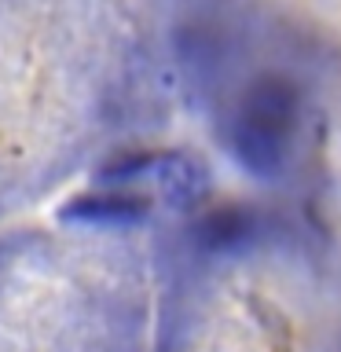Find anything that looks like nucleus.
Segmentation results:
<instances>
[{"label": "nucleus", "instance_id": "2", "mask_svg": "<svg viewBox=\"0 0 341 352\" xmlns=\"http://www.w3.org/2000/svg\"><path fill=\"white\" fill-rule=\"evenodd\" d=\"M250 220L235 213V209H224V213H213L202 224V239L213 242V246H231V242H239L242 235H246Z\"/></svg>", "mask_w": 341, "mask_h": 352}, {"label": "nucleus", "instance_id": "1", "mask_svg": "<svg viewBox=\"0 0 341 352\" xmlns=\"http://www.w3.org/2000/svg\"><path fill=\"white\" fill-rule=\"evenodd\" d=\"M143 206L129 202V198H92V202H77L66 209V217H85V220H132L140 217Z\"/></svg>", "mask_w": 341, "mask_h": 352}]
</instances>
